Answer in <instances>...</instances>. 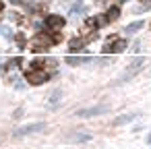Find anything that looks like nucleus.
<instances>
[{"label":"nucleus","instance_id":"f257e3e1","mask_svg":"<svg viewBox=\"0 0 151 149\" xmlns=\"http://www.w3.org/2000/svg\"><path fill=\"white\" fill-rule=\"evenodd\" d=\"M126 46H128V42H126V40L116 37V35H110V42H106V44H104L101 52H104V54H120V52H124V50H126Z\"/></svg>","mask_w":151,"mask_h":149},{"label":"nucleus","instance_id":"f03ea898","mask_svg":"<svg viewBox=\"0 0 151 149\" xmlns=\"http://www.w3.org/2000/svg\"><path fill=\"white\" fill-rule=\"evenodd\" d=\"M48 79H50L48 68H31V71L27 73V81H29L31 85H42V83H46Z\"/></svg>","mask_w":151,"mask_h":149},{"label":"nucleus","instance_id":"7ed1b4c3","mask_svg":"<svg viewBox=\"0 0 151 149\" xmlns=\"http://www.w3.org/2000/svg\"><path fill=\"white\" fill-rule=\"evenodd\" d=\"M50 46H52V40H48L46 33H37V35L31 40V50H33V52H46Z\"/></svg>","mask_w":151,"mask_h":149},{"label":"nucleus","instance_id":"20e7f679","mask_svg":"<svg viewBox=\"0 0 151 149\" xmlns=\"http://www.w3.org/2000/svg\"><path fill=\"white\" fill-rule=\"evenodd\" d=\"M46 128L44 122H35V124H27V126H21L15 130V137H27V135H33V132H42Z\"/></svg>","mask_w":151,"mask_h":149},{"label":"nucleus","instance_id":"39448f33","mask_svg":"<svg viewBox=\"0 0 151 149\" xmlns=\"http://www.w3.org/2000/svg\"><path fill=\"white\" fill-rule=\"evenodd\" d=\"M106 112H108V106H95V108L79 110L77 116H81V118H89V116H99V114H106Z\"/></svg>","mask_w":151,"mask_h":149},{"label":"nucleus","instance_id":"423d86ee","mask_svg":"<svg viewBox=\"0 0 151 149\" xmlns=\"http://www.w3.org/2000/svg\"><path fill=\"white\" fill-rule=\"evenodd\" d=\"M64 19L60 17V15H48L46 17V25H48V29H60V27H64Z\"/></svg>","mask_w":151,"mask_h":149},{"label":"nucleus","instance_id":"0eeeda50","mask_svg":"<svg viewBox=\"0 0 151 149\" xmlns=\"http://www.w3.org/2000/svg\"><path fill=\"white\" fill-rule=\"evenodd\" d=\"M143 64H145V58H134V60H132V62H130V66H128V68H126V71H128V73H126V75H124V77H122V81H126V79H130V77H132V75H137V71H139V68H141V66H143Z\"/></svg>","mask_w":151,"mask_h":149},{"label":"nucleus","instance_id":"6e6552de","mask_svg":"<svg viewBox=\"0 0 151 149\" xmlns=\"http://www.w3.org/2000/svg\"><path fill=\"white\" fill-rule=\"evenodd\" d=\"M118 17H120V9H118V6H110L108 13H106V21L112 23V21H116Z\"/></svg>","mask_w":151,"mask_h":149},{"label":"nucleus","instance_id":"1a4fd4ad","mask_svg":"<svg viewBox=\"0 0 151 149\" xmlns=\"http://www.w3.org/2000/svg\"><path fill=\"white\" fill-rule=\"evenodd\" d=\"M134 118H137V114H124V116H118V118L114 120V124L120 126V124H126V122H130V120H134Z\"/></svg>","mask_w":151,"mask_h":149},{"label":"nucleus","instance_id":"9d476101","mask_svg":"<svg viewBox=\"0 0 151 149\" xmlns=\"http://www.w3.org/2000/svg\"><path fill=\"white\" fill-rule=\"evenodd\" d=\"M85 44H87V40H81V37H75V40H70V50H79V48H85Z\"/></svg>","mask_w":151,"mask_h":149},{"label":"nucleus","instance_id":"9b49d317","mask_svg":"<svg viewBox=\"0 0 151 149\" xmlns=\"http://www.w3.org/2000/svg\"><path fill=\"white\" fill-rule=\"evenodd\" d=\"M143 25H145L143 21H134V23H130V25H126V33H134V31H139V29H141Z\"/></svg>","mask_w":151,"mask_h":149},{"label":"nucleus","instance_id":"f8f14e48","mask_svg":"<svg viewBox=\"0 0 151 149\" xmlns=\"http://www.w3.org/2000/svg\"><path fill=\"white\" fill-rule=\"evenodd\" d=\"M50 37H52V44H60V42H62V35H60L58 31H54Z\"/></svg>","mask_w":151,"mask_h":149},{"label":"nucleus","instance_id":"ddd939ff","mask_svg":"<svg viewBox=\"0 0 151 149\" xmlns=\"http://www.w3.org/2000/svg\"><path fill=\"white\" fill-rule=\"evenodd\" d=\"M58 97H60V91H54V95L50 97V104H52V106H56V101H58Z\"/></svg>","mask_w":151,"mask_h":149},{"label":"nucleus","instance_id":"4468645a","mask_svg":"<svg viewBox=\"0 0 151 149\" xmlns=\"http://www.w3.org/2000/svg\"><path fill=\"white\" fill-rule=\"evenodd\" d=\"M89 139H91L89 135H79V137H77V139H73V141H89Z\"/></svg>","mask_w":151,"mask_h":149},{"label":"nucleus","instance_id":"2eb2a0df","mask_svg":"<svg viewBox=\"0 0 151 149\" xmlns=\"http://www.w3.org/2000/svg\"><path fill=\"white\" fill-rule=\"evenodd\" d=\"M2 9H4V2H2V0H0V13H2Z\"/></svg>","mask_w":151,"mask_h":149},{"label":"nucleus","instance_id":"dca6fc26","mask_svg":"<svg viewBox=\"0 0 151 149\" xmlns=\"http://www.w3.org/2000/svg\"><path fill=\"white\" fill-rule=\"evenodd\" d=\"M147 143H151V135H149V137H147Z\"/></svg>","mask_w":151,"mask_h":149}]
</instances>
